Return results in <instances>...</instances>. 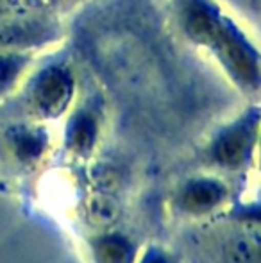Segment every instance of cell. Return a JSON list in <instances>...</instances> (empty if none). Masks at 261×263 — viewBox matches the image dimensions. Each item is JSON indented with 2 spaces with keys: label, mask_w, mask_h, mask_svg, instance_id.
Returning a JSON list of instances; mask_svg holds the SVG:
<instances>
[{
  "label": "cell",
  "mask_w": 261,
  "mask_h": 263,
  "mask_svg": "<svg viewBox=\"0 0 261 263\" xmlns=\"http://www.w3.org/2000/svg\"><path fill=\"white\" fill-rule=\"evenodd\" d=\"M95 140V124L88 115H79L70 129V142L77 151H88Z\"/></svg>",
  "instance_id": "cell-6"
},
{
  "label": "cell",
  "mask_w": 261,
  "mask_h": 263,
  "mask_svg": "<svg viewBox=\"0 0 261 263\" xmlns=\"http://www.w3.org/2000/svg\"><path fill=\"white\" fill-rule=\"evenodd\" d=\"M73 91V81L68 72L52 66L39 76L34 97L39 109L49 117H56L68 106Z\"/></svg>",
  "instance_id": "cell-1"
},
{
  "label": "cell",
  "mask_w": 261,
  "mask_h": 263,
  "mask_svg": "<svg viewBox=\"0 0 261 263\" xmlns=\"http://www.w3.org/2000/svg\"><path fill=\"white\" fill-rule=\"evenodd\" d=\"M16 72H18V61H13V59H0V88L6 86L14 77Z\"/></svg>",
  "instance_id": "cell-8"
},
{
  "label": "cell",
  "mask_w": 261,
  "mask_h": 263,
  "mask_svg": "<svg viewBox=\"0 0 261 263\" xmlns=\"http://www.w3.org/2000/svg\"><path fill=\"white\" fill-rule=\"evenodd\" d=\"M14 145L22 158H34L43 151L45 140L42 135H36V133H18L14 138Z\"/></svg>",
  "instance_id": "cell-7"
},
{
  "label": "cell",
  "mask_w": 261,
  "mask_h": 263,
  "mask_svg": "<svg viewBox=\"0 0 261 263\" xmlns=\"http://www.w3.org/2000/svg\"><path fill=\"white\" fill-rule=\"evenodd\" d=\"M143 263H168V261H167V258L161 256L159 253H150V254H147Z\"/></svg>",
  "instance_id": "cell-9"
},
{
  "label": "cell",
  "mask_w": 261,
  "mask_h": 263,
  "mask_svg": "<svg viewBox=\"0 0 261 263\" xmlns=\"http://www.w3.org/2000/svg\"><path fill=\"white\" fill-rule=\"evenodd\" d=\"M97 256L101 263H131L132 247L120 236H108L97 246Z\"/></svg>",
  "instance_id": "cell-5"
},
{
  "label": "cell",
  "mask_w": 261,
  "mask_h": 263,
  "mask_svg": "<svg viewBox=\"0 0 261 263\" xmlns=\"http://www.w3.org/2000/svg\"><path fill=\"white\" fill-rule=\"evenodd\" d=\"M120 217V206L108 195H95L88 202V218L95 226H111Z\"/></svg>",
  "instance_id": "cell-4"
},
{
  "label": "cell",
  "mask_w": 261,
  "mask_h": 263,
  "mask_svg": "<svg viewBox=\"0 0 261 263\" xmlns=\"http://www.w3.org/2000/svg\"><path fill=\"white\" fill-rule=\"evenodd\" d=\"M226 190L213 179H197L183 192V206L192 213H204L222 202Z\"/></svg>",
  "instance_id": "cell-3"
},
{
  "label": "cell",
  "mask_w": 261,
  "mask_h": 263,
  "mask_svg": "<svg viewBox=\"0 0 261 263\" xmlns=\"http://www.w3.org/2000/svg\"><path fill=\"white\" fill-rule=\"evenodd\" d=\"M254 142V122L247 120L222 135L215 145V158L222 165L238 166L249 158Z\"/></svg>",
  "instance_id": "cell-2"
}]
</instances>
